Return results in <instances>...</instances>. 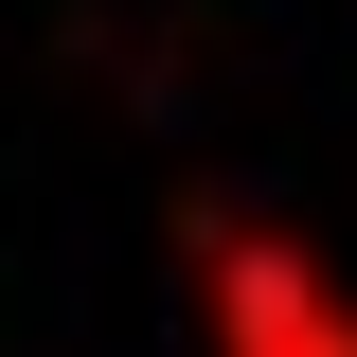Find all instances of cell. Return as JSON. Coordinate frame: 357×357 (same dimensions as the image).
I'll return each mask as SVG.
<instances>
[{
    "label": "cell",
    "mask_w": 357,
    "mask_h": 357,
    "mask_svg": "<svg viewBox=\"0 0 357 357\" xmlns=\"http://www.w3.org/2000/svg\"><path fill=\"white\" fill-rule=\"evenodd\" d=\"M178 250H197V321H215V357H357V286L304 250V232L197 215Z\"/></svg>",
    "instance_id": "cell-1"
}]
</instances>
